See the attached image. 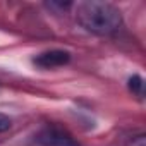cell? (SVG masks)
Returning <instances> with one entry per match:
<instances>
[{"instance_id":"obj_1","label":"cell","mask_w":146,"mask_h":146,"mask_svg":"<svg viewBox=\"0 0 146 146\" xmlns=\"http://www.w3.org/2000/svg\"><path fill=\"white\" fill-rule=\"evenodd\" d=\"M72 9L78 24L93 35L108 36L117 33L122 26V12L108 2L88 0L72 4Z\"/></svg>"},{"instance_id":"obj_2","label":"cell","mask_w":146,"mask_h":146,"mask_svg":"<svg viewBox=\"0 0 146 146\" xmlns=\"http://www.w3.org/2000/svg\"><path fill=\"white\" fill-rule=\"evenodd\" d=\"M35 141L40 146H81L79 141L72 136L67 129L60 125H45L35 136Z\"/></svg>"},{"instance_id":"obj_3","label":"cell","mask_w":146,"mask_h":146,"mask_svg":"<svg viewBox=\"0 0 146 146\" xmlns=\"http://www.w3.org/2000/svg\"><path fill=\"white\" fill-rule=\"evenodd\" d=\"M69 62H70V53L67 50H58V48L41 52L33 58V64L41 69H57L67 65Z\"/></svg>"},{"instance_id":"obj_4","label":"cell","mask_w":146,"mask_h":146,"mask_svg":"<svg viewBox=\"0 0 146 146\" xmlns=\"http://www.w3.org/2000/svg\"><path fill=\"white\" fill-rule=\"evenodd\" d=\"M129 90L136 95V96H143V90H144V81H143V78L141 76H137V74H134L131 79H129Z\"/></svg>"},{"instance_id":"obj_5","label":"cell","mask_w":146,"mask_h":146,"mask_svg":"<svg viewBox=\"0 0 146 146\" xmlns=\"http://www.w3.org/2000/svg\"><path fill=\"white\" fill-rule=\"evenodd\" d=\"M125 146H146V139H144V134L139 132L136 136H131L125 143Z\"/></svg>"},{"instance_id":"obj_6","label":"cell","mask_w":146,"mask_h":146,"mask_svg":"<svg viewBox=\"0 0 146 146\" xmlns=\"http://www.w3.org/2000/svg\"><path fill=\"white\" fill-rule=\"evenodd\" d=\"M11 125H12V120H11L7 115L0 113V132H5V131H9V129H11Z\"/></svg>"}]
</instances>
